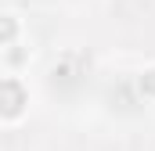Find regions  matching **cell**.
Listing matches in <instances>:
<instances>
[{"instance_id":"obj_1","label":"cell","mask_w":155,"mask_h":151,"mask_svg":"<svg viewBox=\"0 0 155 151\" xmlns=\"http://www.w3.org/2000/svg\"><path fill=\"white\" fill-rule=\"evenodd\" d=\"M22 104H25L22 86H18L15 79H4V83H0V112H4V115H18Z\"/></svg>"},{"instance_id":"obj_2","label":"cell","mask_w":155,"mask_h":151,"mask_svg":"<svg viewBox=\"0 0 155 151\" xmlns=\"http://www.w3.org/2000/svg\"><path fill=\"white\" fill-rule=\"evenodd\" d=\"M11 33H15V25H11V22H0V36L7 40V36H11Z\"/></svg>"}]
</instances>
